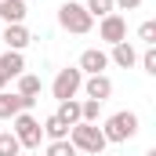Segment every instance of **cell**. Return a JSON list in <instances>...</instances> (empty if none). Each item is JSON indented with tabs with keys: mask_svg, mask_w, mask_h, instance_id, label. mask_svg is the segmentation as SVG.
I'll use <instances>...</instances> for the list:
<instances>
[{
	"mask_svg": "<svg viewBox=\"0 0 156 156\" xmlns=\"http://www.w3.org/2000/svg\"><path fill=\"white\" fill-rule=\"evenodd\" d=\"M47 156H76V149H73L69 138H62V142H51L47 145Z\"/></svg>",
	"mask_w": 156,
	"mask_h": 156,
	"instance_id": "19",
	"label": "cell"
},
{
	"mask_svg": "<svg viewBox=\"0 0 156 156\" xmlns=\"http://www.w3.org/2000/svg\"><path fill=\"white\" fill-rule=\"evenodd\" d=\"M113 7H120V11H134V7H142V0H113Z\"/></svg>",
	"mask_w": 156,
	"mask_h": 156,
	"instance_id": "22",
	"label": "cell"
},
{
	"mask_svg": "<svg viewBox=\"0 0 156 156\" xmlns=\"http://www.w3.org/2000/svg\"><path fill=\"white\" fill-rule=\"evenodd\" d=\"M29 40H33V37H29V29H26L22 22H15V26L4 29V44H7V51H22Z\"/></svg>",
	"mask_w": 156,
	"mask_h": 156,
	"instance_id": "10",
	"label": "cell"
},
{
	"mask_svg": "<svg viewBox=\"0 0 156 156\" xmlns=\"http://www.w3.org/2000/svg\"><path fill=\"white\" fill-rule=\"evenodd\" d=\"M142 66H145V73H156V47H149L142 55Z\"/></svg>",
	"mask_w": 156,
	"mask_h": 156,
	"instance_id": "21",
	"label": "cell"
},
{
	"mask_svg": "<svg viewBox=\"0 0 156 156\" xmlns=\"http://www.w3.org/2000/svg\"><path fill=\"white\" fill-rule=\"evenodd\" d=\"M83 91H87V98H94V102H105L109 94H113V80L105 76V73H98V76H91L83 83Z\"/></svg>",
	"mask_w": 156,
	"mask_h": 156,
	"instance_id": "9",
	"label": "cell"
},
{
	"mask_svg": "<svg viewBox=\"0 0 156 156\" xmlns=\"http://www.w3.org/2000/svg\"><path fill=\"white\" fill-rule=\"evenodd\" d=\"M40 131H44V134H47L51 142H62V138H69V127H66V123H62L58 116H47V120H44V127H40Z\"/></svg>",
	"mask_w": 156,
	"mask_h": 156,
	"instance_id": "15",
	"label": "cell"
},
{
	"mask_svg": "<svg viewBox=\"0 0 156 156\" xmlns=\"http://www.w3.org/2000/svg\"><path fill=\"white\" fill-rule=\"evenodd\" d=\"M69 142H73L76 153H91V156H102V149L109 145L98 123H73L69 127Z\"/></svg>",
	"mask_w": 156,
	"mask_h": 156,
	"instance_id": "1",
	"label": "cell"
},
{
	"mask_svg": "<svg viewBox=\"0 0 156 156\" xmlns=\"http://www.w3.org/2000/svg\"><path fill=\"white\" fill-rule=\"evenodd\" d=\"M33 102L22 98V94H11V91H0V120H15L18 113H26Z\"/></svg>",
	"mask_w": 156,
	"mask_h": 156,
	"instance_id": "7",
	"label": "cell"
},
{
	"mask_svg": "<svg viewBox=\"0 0 156 156\" xmlns=\"http://www.w3.org/2000/svg\"><path fill=\"white\" fill-rule=\"evenodd\" d=\"M18 156H22V153H18Z\"/></svg>",
	"mask_w": 156,
	"mask_h": 156,
	"instance_id": "24",
	"label": "cell"
},
{
	"mask_svg": "<svg viewBox=\"0 0 156 156\" xmlns=\"http://www.w3.org/2000/svg\"><path fill=\"white\" fill-rule=\"evenodd\" d=\"M55 116L62 120L66 127H73V123H80V102H76V98H66V102L58 105V113H55Z\"/></svg>",
	"mask_w": 156,
	"mask_h": 156,
	"instance_id": "14",
	"label": "cell"
},
{
	"mask_svg": "<svg viewBox=\"0 0 156 156\" xmlns=\"http://www.w3.org/2000/svg\"><path fill=\"white\" fill-rule=\"evenodd\" d=\"M0 18H4L7 26L22 22V18H26V0H0Z\"/></svg>",
	"mask_w": 156,
	"mask_h": 156,
	"instance_id": "11",
	"label": "cell"
},
{
	"mask_svg": "<svg viewBox=\"0 0 156 156\" xmlns=\"http://www.w3.org/2000/svg\"><path fill=\"white\" fill-rule=\"evenodd\" d=\"M83 87V73L80 69H62L55 83H51V91H55V98L58 102H66V98H76V91Z\"/></svg>",
	"mask_w": 156,
	"mask_h": 156,
	"instance_id": "5",
	"label": "cell"
},
{
	"mask_svg": "<svg viewBox=\"0 0 156 156\" xmlns=\"http://www.w3.org/2000/svg\"><path fill=\"white\" fill-rule=\"evenodd\" d=\"M58 26L62 29H69V33H91V26H94V18L87 15V7L83 4H62L58 7Z\"/></svg>",
	"mask_w": 156,
	"mask_h": 156,
	"instance_id": "2",
	"label": "cell"
},
{
	"mask_svg": "<svg viewBox=\"0 0 156 156\" xmlns=\"http://www.w3.org/2000/svg\"><path fill=\"white\" fill-rule=\"evenodd\" d=\"M11 134L18 138V145H22V149H40V138H44L40 123L29 116V113H18V116H15V127H11Z\"/></svg>",
	"mask_w": 156,
	"mask_h": 156,
	"instance_id": "4",
	"label": "cell"
},
{
	"mask_svg": "<svg viewBox=\"0 0 156 156\" xmlns=\"http://www.w3.org/2000/svg\"><path fill=\"white\" fill-rule=\"evenodd\" d=\"M138 37L153 47V44H156V22H142V26H138Z\"/></svg>",
	"mask_w": 156,
	"mask_h": 156,
	"instance_id": "20",
	"label": "cell"
},
{
	"mask_svg": "<svg viewBox=\"0 0 156 156\" xmlns=\"http://www.w3.org/2000/svg\"><path fill=\"white\" fill-rule=\"evenodd\" d=\"M105 66H109V55H105V51H98V47H91V51H83V55H80V73L98 76Z\"/></svg>",
	"mask_w": 156,
	"mask_h": 156,
	"instance_id": "8",
	"label": "cell"
},
{
	"mask_svg": "<svg viewBox=\"0 0 156 156\" xmlns=\"http://www.w3.org/2000/svg\"><path fill=\"white\" fill-rule=\"evenodd\" d=\"M22 69H26V62H22V51H7V55H0V73L11 80V76H22Z\"/></svg>",
	"mask_w": 156,
	"mask_h": 156,
	"instance_id": "12",
	"label": "cell"
},
{
	"mask_svg": "<svg viewBox=\"0 0 156 156\" xmlns=\"http://www.w3.org/2000/svg\"><path fill=\"white\" fill-rule=\"evenodd\" d=\"M18 153H22L18 138H15L11 131H4V134H0V156H18Z\"/></svg>",
	"mask_w": 156,
	"mask_h": 156,
	"instance_id": "17",
	"label": "cell"
},
{
	"mask_svg": "<svg viewBox=\"0 0 156 156\" xmlns=\"http://www.w3.org/2000/svg\"><path fill=\"white\" fill-rule=\"evenodd\" d=\"M18 94H22V98H29V102H37V94H40V76L22 73V76H18Z\"/></svg>",
	"mask_w": 156,
	"mask_h": 156,
	"instance_id": "16",
	"label": "cell"
},
{
	"mask_svg": "<svg viewBox=\"0 0 156 156\" xmlns=\"http://www.w3.org/2000/svg\"><path fill=\"white\" fill-rule=\"evenodd\" d=\"M83 7H87V15H91V18H94V15H98V18L113 15V0H87Z\"/></svg>",
	"mask_w": 156,
	"mask_h": 156,
	"instance_id": "18",
	"label": "cell"
},
{
	"mask_svg": "<svg viewBox=\"0 0 156 156\" xmlns=\"http://www.w3.org/2000/svg\"><path fill=\"white\" fill-rule=\"evenodd\" d=\"M113 62H116L120 69H131V66L138 62V51H134L127 40H120V44H113Z\"/></svg>",
	"mask_w": 156,
	"mask_h": 156,
	"instance_id": "13",
	"label": "cell"
},
{
	"mask_svg": "<svg viewBox=\"0 0 156 156\" xmlns=\"http://www.w3.org/2000/svg\"><path fill=\"white\" fill-rule=\"evenodd\" d=\"M98 37L105 40V44H120V40L127 37V22H123V15H105L102 18V26H98Z\"/></svg>",
	"mask_w": 156,
	"mask_h": 156,
	"instance_id": "6",
	"label": "cell"
},
{
	"mask_svg": "<svg viewBox=\"0 0 156 156\" xmlns=\"http://www.w3.org/2000/svg\"><path fill=\"white\" fill-rule=\"evenodd\" d=\"M102 134H105V142H127V138L138 134V116L134 113H113L105 120Z\"/></svg>",
	"mask_w": 156,
	"mask_h": 156,
	"instance_id": "3",
	"label": "cell"
},
{
	"mask_svg": "<svg viewBox=\"0 0 156 156\" xmlns=\"http://www.w3.org/2000/svg\"><path fill=\"white\" fill-rule=\"evenodd\" d=\"M4 83H7V76H4V73H0V91H4Z\"/></svg>",
	"mask_w": 156,
	"mask_h": 156,
	"instance_id": "23",
	"label": "cell"
}]
</instances>
